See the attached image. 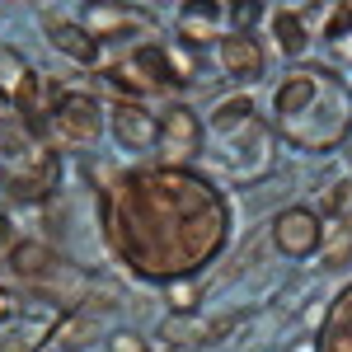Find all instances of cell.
Returning <instances> with one entry per match:
<instances>
[{
  "instance_id": "1",
  "label": "cell",
  "mask_w": 352,
  "mask_h": 352,
  "mask_svg": "<svg viewBox=\"0 0 352 352\" xmlns=\"http://www.w3.org/2000/svg\"><path fill=\"white\" fill-rule=\"evenodd\" d=\"M109 254L151 287H179L212 268L235 230L230 192L184 160H151L113 174L99 192Z\"/></svg>"
},
{
  "instance_id": "2",
  "label": "cell",
  "mask_w": 352,
  "mask_h": 352,
  "mask_svg": "<svg viewBox=\"0 0 352 352\" xmlns=\"http://www.w3.org/2000/svg\"><path fill=\"white\" fill-rule=\"evenodd\" d=\"M268 113L272 132L287 146L305 155H329L352 136V85L333 66L300 61L272 85Z\"/></svg>"
},
{
  "instance_id": "3",
  "label": "cell",
  "mask_w": 352,
  "mask_h": 352,
  "mask_svg": "<svg viewBox=\"0 0 352 352\" xmlns=\"http://www.w3.org/2000/svg\"><path fill=\"white\" fill-rule=\"evenodd\" d=\"M320 240H324V221L310 207H287V212L272 217V244L287 258H310L320 249Z\"/></svg>"
},
{
  "instance_id": "4",
  "label": "cell",
  "mask_w": 352,
  "mask_h": 352,
  "mask_svg": "<svg viewBox=\"0 0 352 352\" xmlns=\"http://www.w3.org/2000/svg\"><path fill=\"white\" fill-rule=\"evenodd\" d=\"M52 127L66 146H85L99 136V104L89 94H61L52 109Z\"/></svg>"
},
{
  "instance_id": "5",
  "label": "cell",
  "mask_w": 352,
  "mask_h": 352,
  "mask_svg": "<svg viewBox=\"0 0 352 352\" xmlns=\"http://www.w3.org/2000/svg\"><path fill=\"white\" fill-rule=\"evenodd\" d=\"M109 127L118 136V146H127V151H155L160 146V118L141 104H113Z\"/></svg>"
},
{
  "instance_id": "6",
  "label": "cell",
  "mask_w": 352,
  "mask_h": 352,
  "mask_svg": "<svg viewBox=\"0 0 352 352\" xmlns=\"http://www.w3.org/2000/svg\"><path fill=\"white\" fill-rule=\"evenodd\" d=\"M315 352H352V282H343L333 292V300H329Z\"/></svg>"
},
{
  "instance_id": "7",
  "label": "cell",
  "mask_w": 352,
  "mask_h": 352,
  "mask_svg": "<svg viewBox=\"0 0 352 352\" xmlns=\"http://www.w3.org/2000/svg\"><path fill=\"white\" fill-rule=\"evenodd\" d=\"M202 146V118L192 109H169L160 118V151L169 160H184Z\"/></svg>"
},
{
  "instance_id": "8",
  "label": "cell",
  "mask_w": 352,
  "mask_h": 352,
  "mask_svg": "<svg viewBox=\"0 0 352 352\" xmlns=\"http://www.w3.org/2000/svg\"><path fill=\"white\" fill-rule=\"evenodd\" d=\"M217 56H221V71L235 76V80H258L263 76V47L249 33H226L217 43Z\"/></svg>"
},
{
  "instance_id": "9",
  "label": "cell",
  "mask_w": 352,
  "mask_h": 352,
  "mask_svg": "<svg viewBox=\"0 0 352 352\" xmlns=\"http://www.w3.org/2000/svg\"><path fill=\"white\" fill-rule=\"evenodd\" d=\"M0 94L19 109H33V99H38V76L28 71V61L14 47H0Z\"/></svg>"
},
{
  "instance_id": "10",
  "label": "cell",
  "mask_w": 352,
  "mask_h": 352,
  "mask_svg": "<svg viewBox=\"0 0 352 352\" xmlns=\"http://www.w3.org/2000/svg\"><path fill=\"white\" fill-rule=\"evenodd\" d=\"M47 33L61 43V52H71L76 61H94V56H99V38L80 24H66V19H52V14H47Z\"/></svg>"
},
{
  "instance_id": "11",
  "label": "cell",
  "mask_w": 352,
  "mask_h": 352,
  "mask_svg": "<svg viewBox=\"0 0 352 352\" xmlns=\"http://www.w3.org/2000/svg\"><path fill=\"white\" fill-rule=\"evenodd\" d=\"M272 33H277V43H282V52H287V56H300V52H305V43H310L305 24H300L296 14H287V10L272 14Z\"/></svg>"
},
{
  "instance_id": "12",
  "label": "cell",
  "mask_w": 352,
  "mask_h": 352,
  "mask_svg": "<svg viewBox=\"0 0 352 352\" xmlns=\"http://www.w3.org/2000/svg\"><path fill=\"white\" fill-rule=\"evenodd\" d=\"M109 352H151V343H146L141 333H113Z\"/></svg>"
},
{
  "instance_id": "13",
  "label": "cell",
  "mask_w": 352,
  "mask_h": 352,
  "mask_svg": "<svg viewBox=\"0 0 352 352\" xmlns=\"http://www.w3.org/2000/svg\"><path fill=\"white\" fill-rule=\"evenodd\" d=\"M5 315H10V300H5V296H0V320H5Z\"/></svg>"
}]
</instances>
